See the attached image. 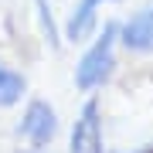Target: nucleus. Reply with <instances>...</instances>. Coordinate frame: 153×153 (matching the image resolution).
I'll list each match as a JSON object with an SVG mask.
<instances>
[{
	"instance_id": "nucleus-1",
	"label": "nucleus",
	"mask_w": 153,
	"mask_h": 153,
	"mask_svg": "<svg viewBox=\"0 0 153 153\" xmlns=\"http://www.w3.org/2000/svg\"><path fill=\"white\" fill-rule=\"evenodd\" d=\"M116 48H119V21H105V24H99V31L92 34V41L85 44L82 58L75 61V71H71L75 92H82V95H95V92H102V88L112 82L116 71H119Z\"/></svg>"
},
{
	"instance_id": "nucleus-2",
	"label": "nucleus",
	"mask_w": 153,
	"mask_h": 153,
	"mask_svg": "<svg viewBox=\"0 0 153 153\" xmlns=\"http://www.w3.org/2000/svg\"><path fill=\"white\" fill-rule=\"evenodd\" d=\"M58 129H61V119H58L55 102H48L41 95L27 99L14 126L17 146H21L17 153H48L51 143L58 140Z\"/></svg>"
},
{
	"instance_id": "nucleus-3",
	"label": "nucleus",
	"mask_w": 153,
	"mask_h": 153,
	"mask_svg": "<svg viewBox=\"0 0 153 153\" xmlns=\"http://www.w3.org/2000/svg\"><path fill=\"white\" fill-rule=\"evenodd\" d=\"M105 123H102V102L95 95H85L82 109L68 129V153H105Z\"/></svg>"
},
{
	"instance_id": "nucleus-4",
	"label": "nucleus",
	"mask_w": 153,
	"mask_h": 153,
	"mask_svg": "<svg viewBox=\"0 0 153 153\" xmlns=\"http://www.w3.org/2000/svg\"><path fill=\"white\" fill-rule=\"evenodd\" d=\"M105 4H123V0H75L68 17L61 21V38L65 44H88L92 34L102 24V7Z\"/></svg>"
},
{
	"instance_id": "nucleus-5",
	"label": "nucleus",
	"mask_w": 153,
	"mask_h": 153,
	"mask_svg": "<svg viewBox=\"0 0 153 153\" xmlns=\"http://www.w3.org/2000/svg\"><path fill=\"white\" fill-rule=\"evenodd\" d=\"M119 48L136 58L153 55V4L136 7L129 17L119 21Z\"/></svg>"
},
{
	"instance_id": "nucleus-6",
	"label": "nucleus",
	"mask_w": 153,
	"mask_h": 153,
	"mask_svg": "<svg viewBox=\"0 0 153 153\" xmlns=\"http://www.w3.org/2000/svg\"><path fill=\"white\" fill-rule=\"evenodd\" d=\"M27 99V75L0 58V109H17Z\"/></svg>"
},
{
	"instance_id": "nucleus-7",
	"label": "nucleus",
	"mask_w": 153,
	"mask_h": 153,
	"mask_svg": "<svg viewBox=\"0 0 153 153\" xmlns=\"http://www.w3.org/2000/svg\"><path fill=\"white\" fill-rule=\"evenodd\" d=\"M34 14H38V27L44 34V44H48L51 51H58L65 38H61V24L55 21V14H51V0H34Z\"/></svg>"
},
{
	"instance_id": "nucleus-8",
	"label": "nucleus",
	"mask_w": 153,
	"mask_h": 153,
	"mask_svg": "<svg viewBox=\"0 0 153 153\" xmlns=\"http://www.w3.org/2000/svg\"><path fill=\"white\" fill-rule=\"evenodd\" d=\"M105 153H153V143H140V146H116Z\"/></svg>"
}]
</instances>
